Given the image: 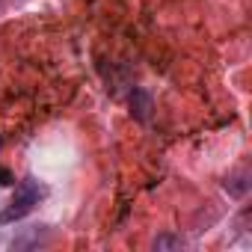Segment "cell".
Wrapping results in <instances>:
<instances>
[{"label": "cell", "mask_w": 252, "mask_h": 252, "mask_svg": "<svg viewBox=\"0 0 252 252\" xmlns=\"http://www.w3.org/2000/svg\"><path fill=\"white\" fill-rule=\"evenodd\" d=\"M128 104H131V116H134L137 122H149L155 101H152V95H149L143 86H134V89H131V98H128Z\"/></svg>", "instance_id": "7a4b0ae2"}, {"label": "cell", "mask_w": 252, "mask_h": 252, "mask_svg": "<svg viewBox=\"0 0 252 252\" xmlns=\"http://www.w3.org/2000/svg\"><path fill=\"white\" fill-rule=\"evenodd\" d=\"M0 149H3V140H0Z\"/></svg>", "instance_id": "5b68a950"}, {"label": "cell", "mask_w": 252, "mask_h": 252, "mask_svg": "<svg viewBox=\"0 0 252 252\" xmlns=\"http://www.w3.org/2000/svg\"><path fill=\"white\" fill-rule=\"evenodd\" d=\"M187 243L178 237V234H160L158 240H155V249L158 252H166V249H184Z\"/></svg>", "instance_id": "3957f363"}, {"label": "cell", "mask_w": 252, "mask_h": 252, "mask_svg": "<svg viewBox=\"0 0 252 252\" xmlns=\"http://www.w3.org/2000/svg\"><path fill=\"white\" fill-rule=\"evenodd\" d=\"M39 199H42V187H39L36 178H24V181H18L15 196L9 199V205H6L3 211H0V225H9V222L24 220V217L39 205Z\"/></svg>", "instance_id": "6da1fadb"}, {"label": "cell", "mask_w": 252, "mask_h": 252, "mask_svg": "<svg viewBox=\"0 0 252 252\" xmlns=\"http://www.w3.org/2000/svg\"><path fill=\"white\" fill-rule=\"evenodd\" d=\"M9 184H15V175L6 166H0V187H9Z\"/></svg>", "instance_id": "277c9868"}]
</instances>
